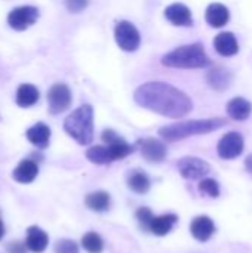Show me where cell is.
<instances>
[{"label": "cell", "mask_w": 252, "mask_h": 253, "mask_svg": "<svg viewBox=\"0 0 252 253\" xmlns=\"http://www.w3.org/2000/svg\"><path fill=\"white\" fill-rule=\"evenodd\" d=\"M134 99L138 105L169 119L186 117L193 110L192 99L180 89L163 82H149L141 84Z\"/></svg>", "instance_id": "6da1fadb"}, {"label": "cell", "mask_w": 252, "mask_h": 253, "mask_svg": "<svg viewBox=\"0 0 252 253\" xmlns=\"http://www.w3.org/2000/svg\"><path fill=\"white\" fill-rule=\"evenodd\" d=\"M226 125L224 119H203V120H189V122H180L174 125H168L159 129V135L169 142L180 141L193 135H205L211 133Z\"/></svg>", "instance_id": "7a4b0ae2"}, {"label": "cell", "mask_w": 252, "mask_h": 253, "mask_svg": "<svg viewBox=\"0 0 252 253\" xmlns=\"http://www.w3.org/2000/svg\"><path fill=\"white\" fill-rule=\"evenodd\" d=\"M162 64L171 68H205L211 64L201 43L180 46L162 58Z\"/></svg>", "instance_id": "3957f363"}, {"label": "cell", "mask_w": 252, "mask_h": 253, "mask_svg": "<svg viewBox=\"0 0 252 253\" xmlns=\"http://www.w3.org/2000/svg\"><path fill=\"white\" fill-rule=\"evenodd\" d=\"M64 130L80 145H89L94 139V108L82 105L64 122Z\"/></svg>", "instance_id": "277c9868"}, {"label": "cell", "mask_w": 252, "mask_h": 253, "mask_svg": "<svg viewBox=\"0 0 252 253\" xmlns=\"http://www.w3.org/2000/svg\"><path fill=\"white\" fill-rule=\"evenodd\" d=\"M114 39H116L117 46L125 52L137 50L140 47V43H141L140 31L129 21L117 22V25L114 28Z\"/></svg>", "instance_id": "5b68a950"}, {"label": "cell", "mask_w": 252, "mask_h": 253, "mask_svg": "<svg viewBox=\"0 0 252 253\" xmlns=\"http://www.w3.org/2000/svg\"><path fill=\"white\" fill-rule=\"evenodd\" d=\"M39 19V9L34 6H19L7 15V24L16 31H24Z\"/></svg>", "instance_id": "8992f818"}, {"label": "cell", "mask_w": 252, "mask_h": 253, "mask_svg": "<svg viewBox=\"0 0 252 253\" xmlns=\"http://www.w3.org/2000/svg\"><path fill=\"white\" fill-rule=\"evenodd\" d=\"M48 104L52 114L64 113L71 105V90L65 83H55L48 90Z\"/></svg>", "instance_id": "52a82bcc"}, {"label": "cell", "mask_w": 252, "mask_h": 253, "mask_svg": "<svg viewBox=\"0 0 252 253\" xmlns=\"http://www.w3.org/2000/svg\"><path fill=\"white\" fill-rule=\"evenodd\" d=\"M244 147H245L244 136L238 132H229L220 139V142L217 145V151L221 159L232 160L242 154Z\"/></svg>", "instance_id": "ba28073f"}, {"label": "cell", "mask_w": 252, "mask_h": 253, "mask_svg": "<svg viewBox=\"0 0 252 253\" xmlns=\"http://www.w3.org/2000/svg\"><path fill=\"white\" fill-rule=\"evenodd\" d=\"M178 170L183 178L195 181L206 176L211 172V166L199 157H184L178 162Z\"/></svg>", "instance_id": "9c48e42d"}, {"label": "cell", "mask_w": 252, "mask_h": 253, "mask_svg": "<svg viewBox=\"0 0 252 253\" xmlns=\"http://www.w3.org/2000/svg\"><path fill=\"white\" fill-rule=\"evenodd\" d=\"M140 150L143 157L150 162V163H160L166 159L168 150L166 145L163 142H160L156 138H147V139H141L140 142Z\"/></svg>", "instance_id": "30bf717a"}, {"label": "cell", "mask_w": 252, "mask_h": 253, "mask_svg": "<svg viewBox=\"0 0 252 253\" xmlns=\"http://www.w3.org/2000/svg\"><path fill=\"white\" fill-rule=\"evenodd\" d=\"M165 18L177 27L193 25V18L190 9L183 3H172L165 9Z\"/></svg>", "instance_id": "8fae6325"}, {"label": "cell", "mask_w": 252, "mask_h": 253, "mask_svg": "<svg viewBox=\"0 0 252 253\" xmlns=\"http://www.w3.org/2000/svg\"><path fill=\"white\" fill-rule=\"evenodd\" d=\"M190 233L198 242H208L215 233V224L209 216H196L190 224Z\"/></svg>", "instance_id": "7c38bea8"}, {"label": "cell", "mask_w": 252, "mask_h": 253, "mask_svg": "<svg viewBox=\"0 0 252 253\" xmlns=\"http://www.w3.org/2000/svg\"><path fill=\"white\" fill-rule=\"evenodd\" d=\"M214 47L221 56H233L239 52V43L233 33L224 31L215 36Z\"/></svg>", "instance_id": "4fadbf2b"}, {"label": "cell", "mask_w": 252, "mask_h": 253, "mask_svg": "<svg viewBox=\"0 0 252 253\" xmlns=\"http://www.w3.org/2000/svg\"><path fill=\"white\" fill-rule=\"evenodd\" d=\"M205 19L206 22L214 27V28H221L224 27L229 19H230V12L229 9L221 4V3H212L206 7V12H205Z\"/></svg>", "instance_id": "5bb4252c"}, {"label": "cell", "mask_w": 252, "mask_h": 253, "mask_svg": "<svg viewBox=\"0 0 252 253\" xmlns=\"http://www.w3.org/2000/svg\"><path fill=\"white\" fill-rule=\"evenodd\" d=\"M49 243L48 234L39 228V227H30L27 230V239H25V248L34 253H42L46 251Z\"/></svg>", "instance_id": "9a60e30c"}, {"label": "cell", "mask_w": 252, "mask_h": 253, "mask_svg": "<svg viewBox=\"0 0 252 253\" xmlns=\"http://www.w3.org/2000/svg\"><path fill=\"white\" fill-rule=\"evenodd\" d=\"M177 221H178L177 215H172V213H166V215H160V216H153L150 224H149L147 231H150L154 236L163 237V236H166L172 230V227L177 224Z\"/></svg>", "instance_id": "2e32d148"}, {"label": "cell", "mask_w": 252, "mask_h": 253, "mask_svg": "<svg viewBox=\"0 0 252 253\" xmlns=\"http://www.w3.org/2000/svg\"><path fill=\"white\" fill-rule=\"evenodd\" d=\"M252 113V104L245 98H233L227 104V114L236 122H244L250 119Z\"/></svg>", "instance_id": "e0dca14e"}, {"label": "cell", "mask_w": 252, "mask_h": 253, "mask_svg": "<svg viewBox=\"0 0 252 253\" xmlns=\"http://www.w3.org/2000/svg\"><path fill=\"white\" fill-rule=\"evenodd\" d=\"M37 175L39 168L37 163H34L33 160H22L12 172V178L19 184H30L36 179Z\"/></svg>", "instance_id": "ac0fdd59"}, {"label": "cell", "mask_w": 252, "mask_h": 253, "mask_svg": "<svg viewBox=\"0 0 252 253\" xmlns=\"http://www.w3.org/2000/svg\"><path fill=\"white\" fill-rule=\"evenodd\" d=\"M27 139L37 148H46L50 139V129L45 123H36L27 130Z\"/></svg>", "instance_id": "d6986e66"}, {"label": "cell", "mask_w": 252, "mask_h": 253, "mask_svg": "<svg viewBox=\"0 0 252 253\" xmlns=\"http://www.w3.org/2000/svg\"><path fill=\"white\" fill-rule=\"evenodd\" d=\"M15 101L21 108L33 107L39 101V89L30 83H24L18 87Z\"/></svg>", "instance_id": "ffe728a7"}, {"label": "cell", "mask_w": 252, "mask_h": 253, "mask_svg": "<svg viewBox=\"0 0 252 253\" xmlns=\"http://www.w3.org/2000/svg\"><path fill=\"white\" fill-rule=\"evenodd\" d=\"M230 82H232V74L226 68L218 67V68H214L208 73V83L215 90L227 89L230 86Z\"/></svg>", "instance_id": "44dd1931"}, {"label": "cell", "mask_w": 252, "mask_h": 253, "mask_svg": "<svg viewBox=\"0 0 252 253\" xmlns=\"http://www.w3.org/2000/svg\"><path fill=\"white\" fill-rule=\"evenodd\" d=\"M128 187L137 194H146L150 190V179L141 170H131L128 175Z\"/></svg>", "instance_id": "7402d4cb"}, {"label": "cell", "mask_w": 252, "mask_h": 253, "mask_svg": "<svg viewBox=\"0 0 252 253\" xmlns=\"http://www.w3.org/2000/svg\"><path fill=\"white\" fill-rule=\"evenodd\" d=\"M110 194L105 191H95L86 196L85 205L94 212H105L110 208Z\"/></svg>", "instance_id": "603a6c76"}, {"label": "cell", "mask_w": 252, "mask_h": 253, "mask_svg": "<svg viewBox=\"0 0 252 253\" xmlns=\"http://www.w3.org/2000/svg\"><path fill=\"white\" fill-rule=\"evenodd\" d=\"M86 157H88L89 162H92L95 165H108V163L113 162L108 147H102V145L91 147L86 151Z\"/></svg>", "instance_id": "cb8c5ba5"}, {"label": "cell", "mask_w": 252, "mask_h": 253, "mask_svg": "<svg viewBox=\"0 0 252 253\" xmlns=\"http://www.w3.org/2000/svg\"><path fill=\"white\" fill-rule=\"evenodd\" d=\"M82 246L88 253H101L104 249L102 239L94 231H89L82 237Z\"/></svg>", "instance_id": "d4e9b609"}, {"label": "cell", "mask_w": 252, "mask_h": 253, "mask_svg": "<svg viewBox=\"0 0 252 253\" xmlns=\"http://www.w3.org/2000/svg\"><path fill=\"white\" fill-rule=\"evenodd\" d=\"M199 191L203 193L208 197L217 199L220 196V185H218V182L215 179L206 178V179H202L199 182Z\"/></svg>", "instance_id": "484cf974"}, {"label": "cell", "mask_w": 252, "mask_h": 253, "mask_svg": "<svg viewBox=\"0 0 252 253\" xmlns=\"http://www.w3.org/2000/svg\"><path fill=\"white\" fill-rule=\"evenodd\" d=\"M53 251H55V253H79V248L73 240L62 239V240H58L55 243Z\"/></svg>", "instance_id": "4316f807"}, {"label": "cell", "mask_w": 252, "mask_h": 253, "mask_svg": "<svg viewBox=\"0 0 252 253\" xmlns=\"http://www.w3.org/2000/svg\"><path fill=\"white\" fill-rule=\"evenodd\" d=\"M151 218H153V213H151V211H150L149 208H140V209L137 211V219H138L141 228L146 230V231H147V228H149V224H150Z\"/></svg>", "instance_id": "83f0119b"}, {"label": "cell", "mask_w": 252, "mask_h": 253, "mask_svg": "<svg viewBox=\"0 0 252 253\" xmlns=\"http://www.w3.org/2000/svg\"><path fill=\"white\" fill-rule=\"evenodd\" d=\"M65 7L73 13H79L88 7V0H65Z\"/></svg>", "instance_id": "f1b7e54d"}, {"label": "cell", "mask_w": 252, "mask_h": 253, "mask_svg": "<svg viewBox=\"0 0 252 253\" xmlns=\"http://www.w3.org/2000/svg\"><path fill=\"white\" fill-rule=\"evenodd\" d=\"M101 138H102V141H104L107 145H108V144H113V142H116V141L120 139V136H119L114 130H111V129H105V130L102 132Z\"/></svg>", "instance_id": "f546056e"}, {"label": "cell", "mask_w": 252, "mask_h": 253, "mask_svg": "<svg viewBox=\"0 0 252 253\" xmlns=\"http://www.w3.org/2000/svg\"><path fill=\"white\" fill-rule=\"evenodd\" d=\"M7 253H27L25 245L21 242H13L7 246Z\"/></svg>", "instance_id": "4dcf8cb0"}, {"label": "cell", "mask_w": 252, "mask_h": 253, "mask_svg": "<svg viewBox=\"0 0 252 253\" xmlns=\"http://www.w3.org/2000/svg\"><path fill=\"white\" fill-rule=\"evenodd\" d=\"M245 168H247V170L252 173V154H250L248 157H247V160H245Z\"/></svg>", "instance_id": "1f68e13d"}, {"label": "cell", "mask_w": 252, "mask_h": 253, "mask_svg": "<svg viewBox=\"0 0 252 253\" xmlns=\"http://www.w3.org/2000/svg\"><path fill=\"white\" fill-rule=\"evenodd\" d=\"M3 236H4V225H3V222L0 219V240L3 239Z\"/></svg>", "instance_id": "d6a6232c"}]
</instances>
